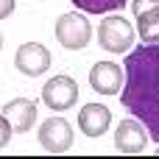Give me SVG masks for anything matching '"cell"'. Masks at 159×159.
<instances>
[{"mask_svg":"<svg viewBox=\"0 0 159 159\" xmlns=\"http://www.w3.org/2000/svg\"><path fill=\"white\" fill-rule=\"evenodd\" d=\"M120 103L148 129V137L159 143V39L134 45L123 61Z\"/></svg>","mask_w":159,"mask_h":159,"instance_id":"cell-1","label":"cell"},{"mask_svg":"<svg viewBox=\"0 0 159 159\" xmlns=\"http://www.w3.org/2000/svg\"><path fill=\"white\" fill-rule=\"evenodd\" d=\"M98 42L106 53H129L134 48V25L120 14L103 17L98 25Z\"/></svg>","mask_w":159,"mask_h":159,"instance_id":"cell-2","label":"cell"},{"mask_svg":"<svg viewBox=\"0 0 159 159\" xmlns=\"http://www.w3.org/2000/svg\"><path fill=\"white\" fill-rule=\"evenodd\" d=\"M56 39L67 50H84L92 39V28H89L87 14H81V11L61 14L56 20Z\"/></svg>","mask_w":159,"mask_h":159,"instance_id":"cell-3","label":"cell"},{"mask_svg":"<svg viewBox=\"0 0 159 159\" xmlns=\"http://www.w3.org/2000/svg\"><path fill=\"white\" fill-rule=\"evenodd\" d=\"M42 101L45 106H50L53 112H67L70 106H75L78 101V84L70 75H56L50 81H45L42 87Z\"/></svg>","mask_w":159,"mask_h":159,"instance_id":"cell-4","label":"cell"},{"mask_svg":"<svg viewBox=\"0 0 159 159\" xmlns=\"http://www.w3.org/2000/svg\"><path fill=\"white\" fill-rule=\"evenodd\" d=\"M39 145L48 154H67L73 148V126L64 117H48L39 126Z\"/></svg>","mask_w":159,"mask_h":159,"instance_id":"cell-5","label":"cell"},{"mask_svg":"<svg viewBox=\"0 0 159 159\" xmlns=\"http://www.w3.org/2000/svg\"><path fill=\"white\" fill-rule=\"evenodd\" d=\"M14 67L25 78H39L50 67V50L45 45H39V42H25L14 53Z\"/></svg>","mask_w":159,"mask_h":159,"instance_id":"cell-6","label":"cell"},{"mask_svg":"<svg viewBox=\"0 0 159 159\" xmlns=\"http://www.w3.org/2000/svg\"><path fill=\"white\" fill-rule=\"evenodd\" d=\"M145 145H148V129L137 117H126V120L117 123V129H115V148L120 154L134 157V154H143Z\"/></svg>","mask_w":159,"mask_h":159,"instance_id":"cell-7","label":"cell"},{"mask_svg":"<svg viewBox=\"0 0 159 159\" xmlns=\"http://www.w3.org/2000/svg\"><path fill=\"white\" fill-rule=\"evenodd\" d=\"M123 78H126V73L115 61H98L89 70V87L98 95H115V92H120L123 89Z\"/></svg>","mask_w":159,"mask_h":159,"instance_id":"cell-8","label":"cell"},{"mask_svg":"<svg viewBox=\"0 0 159 159\" xmlns=\"http://www.w3.org/2000/svg\"><path fill=\"white\" fill-rule=\"evenodd\" d=\"M0 115L8 120V126H11L14 134H25V131H31L34 123H36V103L28 101V98H14V101H8V103L3 106Z\"/></svg>","mask_w":159,"mask_h":159,"instance_id":"cell-9","label":"cell"},{"mask_svg":"<svg viewBox=\"0 0 159 159\" xmlns=\"http://www.w3.org/2000/svg\"><path fill=\"white\" fill-rule=\"evenodd\" d=\"M112 126V112L103 103H87L78 112V129L87 137H103Z\"/></svg>","mask_w":159,"mask_h":159,"instance_id":"cell-10","label":"cell"},{"mask_svg":"<svg viewBox=\"0 0 159 159\" xmlns=\"http://www.w3.org/2000/svg\"><path fill=\"white\" fill-rule=\"evenodd\" d=\"M137 17V34L143 42H154L159 39V6L148 8V11H140L134 14Z\"/></svg>","mask_w":159,"mask_h":159,"instance_id":"cell-11","label":"cell"},{"mask_svg":"<svg viewBox=\"0 0 159 159\" xmlns=\"http://www.w3.org/2000/svg\"><path fill=\"white\" fill-rule=\"evenodd\" d=\"M70 3L87 14H109V11H120L129 0H70Z\"/></svg>","mask_w":159,"mask_h":159,"instance_id":"cell-12","label":"cell"},{"mask_svg":"<svg viewBox=\"0 0 159 159\" xmlns=\"http://www.w3.org/2000/svg\"><path fill=\"white\" fill-rule=\"evenodd\" d=\"M11 134H14V131H11L8 120H6V117L0 115V148H6V145L11 143Z\"/></svg>","mask_w":159,"mask_h":159,"instance_id":"cell-13","label":"cell"},{"mask_svg":"<svg viewBox=\"0 0 159 159\" xmlns=\"http://www.w3.org/2000/svg\"><path fill=\"white\" fill-rule=\"evenodd\" d=\"M154 6H159V0H134V14L148 11V8H154Z\"/></svg>","mask_w":159,"mask_h":159,"instance_id":"cell-14","label":"cell"},{"mask_svg":"<svg viewBox=\"0 0 159 159\" xmlns=\"http://www.w3.org/2000/svg\"><path fill=\"white\" fill-rule=\"evenodd\" d=\"M14 11V0H0V20H6Z\"/></svg>","mask_w":159,"mask_h":159,"instance_id":"cell-15","label":"cell"},{"mask_svg":"<svg viewBox=\"0 0 159 159\" xmlns=\"http://www.w3.org/2000/svg\"><path fill=\"white\" fill-rule=\"evenodd\" d=\"M0 50H3V36H0Z\"/></svg>","mask_w":159,"mask_h":159,"instance_id":"cell-16","label":"cell"},{"mask_svg":"<svg viewBox=\"0 0 159 159\" xmlns=\"http://www.w3.org/2000/svg\"><path fill=\"white\" fill-rule=\"evenodd\" d=\"M157 157H159V148H157Z\"/></svg>","mask_w":159,"mask_h":159,"instance_id":"cell-17","label":"cell"}]
</instances>
